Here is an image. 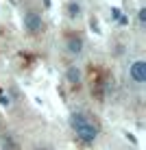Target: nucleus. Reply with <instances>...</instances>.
<instances>
[{
  "instance_id": "f257e3e1",
  "label": "nucleus",
  "mask_w": 146,
  "mask_h": 150,
  "mask_svg": "<svg viewBox=\"0 0 146 150\" xmlns=\"http://www.w3.org/2000/svg\"><path fill=\"white\" fill-rule=\"evenodd\" d=\"M70 126L74 131V135L81 139L83 144H94L98 137V126L90 120V115H85L83 111H76L70 115Z\"/></svg>"
},
{
  "instance_id": "f03ea898",
  "label": "nucleus",
  "mask_w": 146,
  "mask_h": 150,
  "mask_svg": "<svg viewBox=\"0 0 146 150\" xmlns=\"http://www.w3.org/2000/svg\"><path fill=\"white\" fill-rule=\"evenodd\" d=\"M24 28H26V33H31V35H37L39 30L44 28L41 15L37 11H26L24 13Z\"/></svg>"
},
{
  "instance_id": "7ed1b4c3",
  "label": "nucleus",
  "mask_w": 146,
  "mask_h": 150,
  "mask_svg": "<svg viewBox=\"0 0 146 150\" xmlns=\"http://www.w3.org/2000/svg\"><path fill=\"white\" fill-rule=\"evenodd\" d=\"M66 44H68V52L70 54H81L83 52V35L81 33H70Z\"/></svg>"
},
{
  "instance_id": "20e7f679",
  "label": "nucleus",
  "mask_w": 146,
  "mask_h": 150,
  "mask_svg": "<svg viewBox=\"0 0 146 150\" xmlns=\"http://www.w3.org/2000/svg\"><path fill=\"white\" fill-rule=\"evenodd\" d=\"M129 74H131V79L135 83H144L146 81V63H144V61H133Z\"/></svg>"
},
{
  "instance_id": "39448f33",
  "label": "nucleus",
  "mask_w": 146,
  "mask_h": 150,
  "mask_svg": "<svg viewBox=\"0 0 146 150\" xmlns=\"http://www.w3.org/2000/svg\"><path fill=\"white\" fill-rule=\"evenodd\" d=\"M66 79L70 81L74 87H79V83H81V70H79V68H68V74H66Z\"/></svg>"
},
{
  "instance_id": "423d86ee",
  "label": "nucleus",
  "mask_w": 146,
  "mask_h": 150,
  "mask_svg": "<svg viewBox=\"0 0 146 150\" xmlns=\"http://www.w3.org/2000/svg\"><path fill=\"white\" fill-rule=\"evenodd\" d=\"M68 15H70L72 20L81 15V4L76 2V0H70V2H68Z\"/></svg>"
},
{
  "instance_id": "0eeeda50",
  "label": "nucleus",
  "mask_w": 146,
  "mask_h": 150,
  "mask_svg": "<svg viewBox=\"0 0 146 150\" xmlns=\"http://www.w3.org/2000/svg\"><path fill=\"white\" fill-rule=\"evenodd\" d=\"M2 150H18V144H15L13 137H2Z\"/></svg>"
},
{
  "instance_id": "6e6552de",
  "label": "nucleus",
  "mask_w": 146,
  "mask_h": 150,
  "mask_svg": "<svg viewBox=\"0 0 146 150\" xmlns=\"http://www.w3.org/2000/svg\"><path fill=\"white\" fill-rule=\"evenodd\" d=\"M137 24H140V26L146 24V9H140V11H137Z\"/></svg>"
},
{
  "instance_id": "1a4fd4ad",
  "label": "nucleus",
  "mask_w": 146,
  "mask_h": 150,
  "mask_svg": "<svg viewBox=\"0 0 146 150\" xmlns=\"http://www.w3.org/2000/svg\"><path fill=\"white\" fill-rule=\"evenodd\" d=\"M37 150H48V148H37Z\"/></svg>"
}]
</instances>
